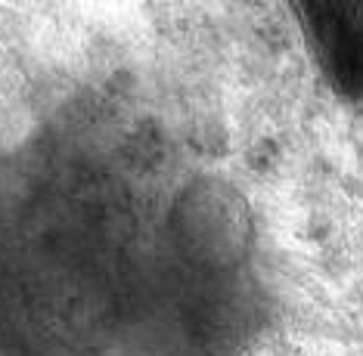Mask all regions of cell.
Returning a JSON list of instances; mask_svg holds the SVG:
<instances>
[{
	"mask_svg": "<svg viewBox=\"0 0 363 356\" xmlns=\"http://www.w3.org/2000/svg\"><path fill=\"white\" fill-rule=\"evenodd\" d=\"M338 90L363 99V0H289Z\"/></svg>",
	"mask_w": 363,
	"mask_h": 356,
	"instance_id": "2",
	"label": "cell"
},
{
	"mask_svg": "<svg viewBox=\"0 0 363 356\" xmlns=\"http://www.w3.org/2000/svg\"><path fill=\"white\" fill-rule=\"evenodd\" d=\"M258 316L214 173L103 93L0 99V356H233Z\"/></svg>",
	"mask_w": 363,
	"mask_h": 356,
	"instance_id": "1",
	"label": "cell"
}]
</instances>
